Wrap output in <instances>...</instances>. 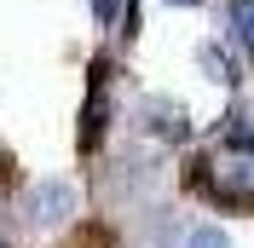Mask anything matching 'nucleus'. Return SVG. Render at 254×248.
Here are the masks:
<instances>
[{
	"label": "nucleus",
	"mask_w": 254,
	"mask_h": 248,
	"mask_svg": "<svg viewBox=\"0 0 254 248\" xmlns=\"http://www.w3.org/2000/svg\"><path fill=\"white\" fill-rule=\"evenodd\" d=\"M196 185H202V196L220 202V208H254V144L220 139L196 162Z\"/></svg>",
	"instance_id": "f257e3e1"
},
{
	"label": "nucleus",
	"mask_w": 254,
	"mask_h": 248,
	"mask_svg": "<svg viewBox=\"0 0 254 248\" xmlns=\"http://www.w3.org/2000/svg\"><path fill=\"white\" fill-rule=\"evenodd\" d=\"M110 87H116V63L110 58H93V69H87V98H81V127H75L81 156H93L98 144H104V133H110V122H116Z\"/></svg>",
	"instance_id": "f03ea898"
},
{
	"label": "nucleus",
	"mask_w": 254,
	"mask_h": 248,
	"mask_svg": "<svg viewBox=\"0 0 254 248\" xmlns=\"http://www.w3.org/2000/svg\"><path fill=\"white\" fill-rule=\"evenodd\" d=\"M17 208L35 231H64L81 214V190H75V179H35V185H23Z\"/></svg>",
	"instance_id": "7ed1b4c3"
},
{
	"label": "nucleus",
	"mask_w": 254,
	"mask_h": 248,
	"mask_svg": "<svg viewBox=\"0 0 254 248\" xmlns=\"http://www.w3.org/2000/svg\"><path fill=\"white\" fill-rule=\"evenodd\" d=\"M139 122L150 127L162 144H185V139H190L185 110H179V104H168V98H144V104H139Z\"/></svg>",
	"instance_id": "20e7f679"
},
{
	"label": "nucleus",
	"mask_w": 254,
	"mask_h": 248,
	"mask_svg": "<svg viewBox=\"0 0 254 248\" xmlns=\"http://www.w3.org/2000/svg\"><path fill=\"white\" fill-rule=\"evenodd\" d=\"M196 58H202L208 81H220V87H231V81H237V69H231V58H225V52L214 47V41H202V52H196Z\"/></svg>",
	"instance_id": "39448f33"
},
{
	"label": "nucleus",
	"mask_w": 254,
	"mask_h": 248,
	"mask_svg": "<svg viewBox=\"0 0 254 248\" xmlns=\"http://www.w3.org/2000/svg\"><path fill=\"white\" fill-rule=\"evenodd\" d=\"M231 35L243 52H254V0H231Z\"/></svg>",
	"instance_id": "423d86ee"
},
{
	"label": "nucleus",
	"mask_w": 254,
	"mask_h": 248,
	"mask_svg": "<svg viewBox=\"0 0 254 248\" xmlns=\"http://www.w3.org/2000/svg\"><path fill=\"white\" fill-rule=\"evenodd\" d=\"M122 6H127V0H87V12H93V23H98V29H116Z\"/></svg>",
	"instance_id": "0eeeda50"
},
{
	"label": "nucleus",
	"mask_w": 254,
	"mask_h": 248,
	"mask_svg": "<svg viewBox=\"0 0 254 248\" xmlns=\"http://www.w3.org/2000/svg\"><path fill=\"white\" fill-rule=\"evenodd\" d=\"M185 248H231V243H225V231H220V225H196V231L185 237Z\"/></svg>",
	"instance_id": "6e6552de"
},
{
	"label": "nucleus",
	"mask_w": 254,
	"mask_h": 248,
	"mask_svg": "<svg viewBox=\"0 0 254 248\" xmlns=\"http://www.w3.org/2000/svg\"><path fill=\"white\" fill-rule=\"evenodd\" d=\"M168 6H202V0H168Z\"/></svg>",
	"instance_id": "1a4fd4ad"
},
{
	"label": "nucleus",
	"mask_w": 254,
	"mask_h": 248,
	"mask_svg": "<svg viewBox=\"0 0 254 248\" xmlns=\"http://www.w3.org/2000/svg\"><path fill=\"white\" fill-rule=\"evenodd\" d=\"M0 248H12V243H6V237H0Z\"/></svg>",
	"instance_id": "9d476101"
},
{
	"label": "nucleus",
	"mask_w": 254,
	"mask_h": 248,
	"mask_svg": "<svg viewBox=\"0 0 254 248\" xmlns=\"http://www.w3.org/2000/svg\"><path fill=\"white\" fill-rule=\"evenodd\" d=\"M0 208H6V202H0Z\"/></svg>",
	"instance_id": "9b49d317"
}]
</instances>
